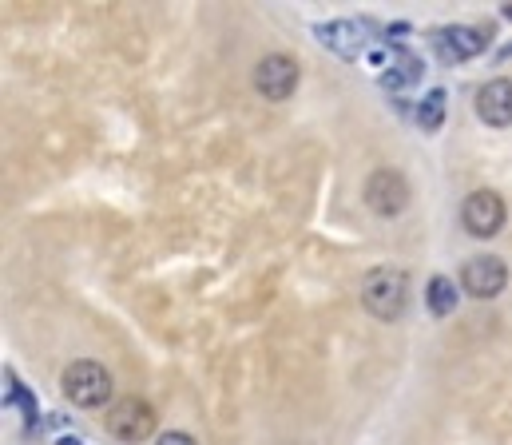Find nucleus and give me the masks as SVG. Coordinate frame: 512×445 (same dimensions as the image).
<instances>
[{
    "mask_svg": "<svg viewBox=\"0 0 512 445\" xmlns=\"http://www.w3.org/2000/svg\"><path fill=\"white\" fill-rule=\"evenodd\" d=\"M405 298H409V279H405V271H397V267H378V271H370L366 283H362V302H366V310H370L374 318H382V322H393V318L405 310Z\"/></svg>",
    "mask_w": 512,
    "mask_h": 445,
    "instance_id": "1",
    "label": "nucleus"
},
{
    "mask_svg": "<svg viewBox=\"0 0 512 445\" xmlns=\"http://www.w3.org/2000/svg\"><path fill=\"white\" fill-rule=\"evenodd\" d=\"M60 390L72 406L80 410H96L112 398V374L100 366V362H72L60 378Z\"/></svg>",
    "mask_w": 512,
    "mask_h": 445,
    "instance_id": "2",
    "label": "nucleus"
},
{
    "mask_svg": "<svg viewBox=\"0 0 512 445\" xmlns=\"http://www.w3.org/2000/svg\"><path fill=\"white\" fill-rule=\"evenodd\" d=\"M461 223L473 239H493L505 227V203L497 191H473L461 207Z\"/></svg>",
    "mask_w": 512,
    "mask_h": 445,
    "instance_id": "3",
    "label": "nucleus"
},
{
    "mask_svg": "<svg viewBox=\"0 0 512 445\" xmlns=\"http://www.w3.org/2000/svg\"><path fill=\"white\" fill-rule=\"evenodd\" d=\"M366 203H370V211H378L382 219L401 215L405 203H409V183H405V175L393 171V167L374 171V175L366 179Z\"/></svg>",
    "mask_w": 512,
    "mask_h": 445,
    "instance_id": "4",
    "label": "nucleus"
},
{
    "mask_svg": "<svg viewBox=\"0 0 512 445\" xmlns=\"http://www.w3.org/2000/svg\"><path fill=\"white\" fill-rule=\"evenodd\" d=\"M255 88L270 100V104L290 100V96H294V88H298V64H294L290 56H282V52H274V56L258 60Z\"/></svg>",
    "mask_w": 512,
    "mask_h": 445,
    "instance_id": "5",
    "label": "nucleus"
},
{
    "mask_svg": "<svg viewBox=\"0 0 512 445\" xmlns=\"http://www.w3.org/2000/svg\"><path fill=\"white\" fill-rule=\"evenodd\" d=\"M151 430H155V414L139 398H124V402H116L108 410V434L120 438V442H143V438H151Z\"/></svg>",
    "mask_w": 512,
    "mask_h": 445,
    "instance_id": "6",
    "label": "nucleus"
},
{
    "mask_svg": "<svg viewBox=\"0 0 512 445\" xmlns=\"http://www.w3.org/2000/svg\"><path fill=\"white\" fill-rule=\"evenodd\" d=\"M509 283V271L497 255H473L461 271V287L473 298H497Z\"/></svg>",
    "mask_w": 512,
    "mask_h": 445,
    "instance_id": "7",
    "label": "nucleus"
},
{
    "mask_svg": "<svg viewBox=\"0 0 512 445\" xmlns=\"http://www.w3.org/2000/svg\"><path fill=\"white\" fill-rule=\"evenodd\" d=\"M433 48L445 64H461V60H473L481 48H485V36L477 28H465V24H453V28H437L433 32Z\"/></svg>",
    "mask_w": 512,
    "mask_h": 445,
    "instance_id": "8",
    "label": "nucleus"
},
{
    "mask_svg": "<svg viewBox=\"0 0 512 445\" xmlns=\"http://www.w3.org/2000/svg\"><path fill=\"white\" fill-rule=\"evenodd\" d=\"M314 36H318L330 52H338L342 60H358L362 48H366V24H354V20H330V24H318Z\"/></svg>",
    "mask_w": 512,
    "mask_h": 445,
    "instance_id": "9",
    "label": "nucleus"
},
{
    "mask_svg": "<svg viewBox=\"0 0 512 445\" xmlns=\"http://www.w3.org/2000/svg\"><path fill=\"white\" fill-rule=\"evenodd\" d=\"M477 116L489 128H509L512 124V80H489L477 92Z\"/></svg>",
    "mask_w": 512,
    "mask_h": 445,
    "instance_id": "10",
    "label": "nucleus"
},
{
    "mask_svg": "<svg viewBox=\"0 0 512 445\" xmlns=\"http://www.w3.org/2000/svg\"><path fill=\"white\" fill-rule=\"evenodd\" d=\"M429 310L437 314V318H445V314H453V306H457V287H453V279H445V275H437L433 283H429Z\"/></svg>",
    "mask_w": 512,
    "mask_h": 445,
    "instance_id": "11",
    "label": "nucleus"
},
{
    "mask_svg": "<svg viewBox=\"0 0 512 445\" xmlns=\"http://www.w3.org/2000/svg\"><path fill=\"white\" fill-rule=\"evenodd\" d=\"M441 120H445V92L437 88V92H429V96L421 100V108H417V124H421V132H437Z\"/></svg>",
    "mask_w": 512,
    "mask_h": 445,
    "instance_id": "12",
    "label": "nucleus"
},
{
    "mask_svg": "<svg viewBox=\"0 0 512 445\" xmlns=\"http://www.w3.org/2000/svg\"><path fill=\"white\" fill-rule=\"evenodd\" d=\"M155 445H195V438H187V434H179V430H171V434H163Z\"/></svg>",
    "mask_w": 512,
    "mask_h": 445,
    "instance_id": "13",
    "label": "nucleus"
},
{
    "mask_svg": "<svg viewBox=\"0 0 512 445\" xmlns=\"http://www.w3.org/2000/svg\"><path fill=\"white\" fill-rule=\"evenodd\" d=\"M501 12H505V16H509V20H512V4H505V8H501Z\"/></svg>",
    "mask_w": 512,
    "mask_h": 445,
    "instance_id": "14",
    "label": "nucleus"
},
{
    "mask_svg": "<svg viewBox=\"0 0 512 445\" xmlns=\"http://www.w3.org/2000/svg\"><path fill=\"white\" fill-rule=\"evenodd\" d=\"M56 445H80V442H72V438H64V442H56Z\"/></svg>",
    "mask_w": 512,
    "mask_h": 445,
    "instance_id": "15",
    "label": "nucleus"
}]
</instances>
